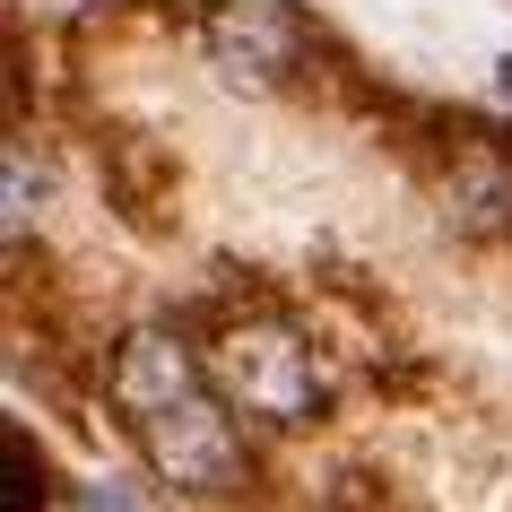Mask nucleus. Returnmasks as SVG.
<instances>
[{"instance_id":"obj_1","label":"nucleus","mask_w":512,"mask_h":512,"mask_svg":"<svg viewBox=\"0 0 512 512\" xmlns=\"http://www.w3.org/2000/svg\"><path fill=\"white\" fill-rule=\"evenodd\" d=\"M217 382H226V400H243V417H261V426H304V417L330 400L322 356L304 348L287 322H235L226 348H217Z\"/></svg>"},{"instance_id":"obj_3","label":"nucleus","mask_w":512,"mask_h":512,"mask_svg":"<svg viewBox=\"0 0 512 512\" xmlns=\"http://www.w3.org/2000/svg\"><path fill=\"white\" fill-rule=\"evenodd\" d=\"M139 434H148L157 478L183 486V495H209V486H226V478L243 469V434H235V417H226L209 391H191V400L157 408V417H139Z\"/></svg>"},{"instance_id":"obj_6","label":"nucleus","mask_w":512,"mask_h":512,"mask_svg":"<svg viewBox=\"0 0 512 512\" xmlns=\"http://www.w3.org/2000/svg\"><path fill=\"white\" fill-rule=\"evenodd\" d=\"M495 87H504V96H512V61H495Z\"/></svg>"},{"instance_id":"obj_2","label":"nucleus","mask_w":512,"mask_h":512,"mask_svg":"<svg viewBox=\"0 0 512 512\" xmlns=\"http://www.w3.org/2000/svg\"><path fill=\"white\" fill-rule=\"evenodd\" d=\"M296 53H304V27L287 0H209V18H200V61L235 96H270L296 70Z\"/></svg>"},{"instance_id":"obj_4","label":"nucleus","mask_w":512,"mask_h":512,"mask_svg":"<svg viewBox=\"0 0 512 512\" xmlns=\"http://www.w3.org/2000/svg\"><path fill=\"white\" fill-rule=\"evenodd\" d=\"M200 391V356L174 339V330H131L122 348H113V374H105V400L122 417H157V408L191 400Z\"/></svg>"},{"instance_id":"obj_5","label":"nucleus","mask_w":512,"mask_h":512,"mask_svg":"<svg viewBox=\"0 0 512 512\" xmlns=\"http://www.w3.org/2000/svg\"><path fill=\"white\" fill-rule=\"evenodd\" d=\"M443 217H452L460 235H495L512 226V165L495 148H460L452 174H443Z\"/></svg>"}]
</instances>
